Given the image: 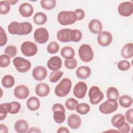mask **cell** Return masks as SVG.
<instances>
[{"label":"cell","instance_id":"33","mask_svg":"<svg viewBox=\"0 0 133 133\" xmlns=\"http://www.w3.org/2000/svg\"><path fill=\"white\" fill-rule=\"evenodd\" d=\"M90 109L89 105L86 103H78L75 108L76 111L81 115L87 114L89 112Z\"/></svg>","mask_w":133,"mask_h":133},{"label":"cell","instance_id":"41","mask_svg":"<svg viewBox=\"0 0 133 133\" xmlns=\"http://www.w3.org/2000/svg\"><path fill=\"white\" fill-rule=\"evenodd\" d=\"M4 53L10 58H14L17 55V49L15 46L10 45L5 48Z\"/></svg>","mask_w":133,"mask_h":133},{"label":"cell","instance_id":"3","mask_svg":"<svg viewBox=\"0 0 133 133\" xmlns=\"http://www.w3.org/2000/svg\"><path fill=\"white\" fill-rule=\"evenodd\" d=\"M78 54L80 59L84 62H90L94 58V51L88 44L82 45L78 49Z\"/></svg>","mask_w":133,"mask_h":133},{"label":"cell","instance_id":"43","mask_svg":"<svg viewBox=\"0 0 133 133\" xmlns=\"http://www.w3.org/2000/svg\"><path fill=\"white\" fill-rule=\"evenodd\" d=\"M131 67L130 63L126 60H123L119 61L117 63L118 69L122 71H125L129 70Z\"/></svg>","mask_w":133,"mask_h":133},{"label":"cell","instance_id":"46","mask_svg":"<svg viewBox=\"0 0 133 133\" xmlns=\"http://www.w3.org/2000/svg\"><path fill=\"white\" fill-rule=\"evenodd\" d=\"M0 46L1 47L6 45L7 42V36L2 26L0 28Z\"/></svg>","mask_w":133,"mask_h":133},{"label":"cell","instance_id":"23","mask_svg":"<svg viewBox=\"0 0 133 133\" xmlns=\"http://www.w3.org/2000/svg\"><path fill=\"white\" fill-rule=\"evenodd\" d=\"M121 56L125 59H129L133 56V44L128 43L123 46L121 52Z\"/></svg>","mask_w":133,"mask_h":133},{"label":"cell","instance_id":"1","mask_svg":"<svg viewBox=\"0 0 133 133\" xmlns=\"http://www.w3.org/2000/svg\"><path fill=\"white\" fill-rule=\"evenodd\" d=\"M72 81L68 77L62 78L55 89V95L59 97H64L70 92L72 87Z\"/></svg>","mask_w":133,"mask_h":133},{"label":"cell","instance_id":"52","mask_svg":"<svg viewBox=\"0 0 133 133\" xmlns=\"http://www.w3.org/2000/svg\"><path fill=\"white\" fill-rule=\"evenodd\" d=\"M27 132H36V133H38V132H41V130L38 127H31L29 130H28Z\"/></svg>","mask_w":133,"mask_h":133},{"label":"cell","instance_id":"11","mask_svg":"<svg viewBox=\"0 0 133 133\" xmlns=\"http://www.w3.org/2000/svg\"><path fill=\"white\" fill-rule=\"evenodd\" d=\"M113 36L111 33L107 31H101L97 36V42L102 47L109 46L112 42Z\"/></svg>","mask_w":133,"mask_h":133},{"label":"cell","instance_id":"29","mask_svg":"<svg viewBox=\"0 0 133 133\" xmlns=\"http://www.w3.org/2000/svg\"><path fill=\"white\" fill-rule=\"evenodd\" d=\"M33 20L36 24L41 25L46 23L47 20V18L45 14L42 12H38L34 15Z\"/></svg>","mask_w":133,"mask_h":133},{"label":"cell","instance_id":"39","mask_svg":"<svg viewBox=\"0 0 133 133\" xmlns=\"http://www.w3.org/2000/svg\"><path fill=\"white\" fill-rule=\"evenodd\" d=\"M60 49V46L58 43L52 41L50 42L47 47V50L48 53L50 54H56L58 52Z\"/></svg>","mask_w":133,"mask_h":133},{"label":"cell","instance_id":"6","mask_svg":"<svg viewBox=\"0 0 133 133\" xmlns=\"http://www.w3.org/2000/svg\"><path fill=\"white\" fill-rule=\"evenodd\" d=\"M14 65L17 71L20 73L28 72L31 67V63L30 61L22 57H17L13 59Z\"/></svg>","mask_w":133,"mask_h":133},{"label":"cell","instance_id":"19","mask_svg":"<svg viewBox=\"0 0 133 133\" xmlns=\"http://www.w3.org/2000/svg\"><path fill=\"white\" fill-rule=\"evenodd\" d=\"M89 30L94 34H99L102 30L101 22L98 19H92L88 23Z\"/></svg>","mask_w":133,"mask_h":133},{"label":"cell","instance_id":"24","mask_svg":"<svg viewBox=\"0 0 133 133\" xmlns=\"http://www.w3.org/2000/svg\"><path fill=\"white\" fill-rule=\"evenodd\" d=\"M111 122L114 127L118 128L122 127L125 123V116L122 114H116L112 117Z\"/></svg>","mask_w":133,"mask_h":133},{"label":"cell","instance_id":"5","mask_svg":"<svg viewBox=\"0 0 133 133\" xmlns=\"http://www.w3.org/2000/svg\"><path fill=\"white\" fill-rule=\"evenodd\" d=\"M118 103L116 100L108 99L107 101L102 103L99 106L100 112L104 114H110L117 110Z\"/></svg>","mask_w":133,"mask_h":133},{"label":"cell","instance_id":"10","mask_svg":"<svg viewBox=\"0 0 133 133\" xmlns=\"http://www.w3.org/2000/svg\"><path fill=\"white\" fill-rule=\"evenodd\" d=\"M118 12L123 17H129L133 13V4L130 1L123 2L118 6Z\"/></svg>","mask_w":133,"mask_h":133},{"label":"cell","instance_id":"22","mask_svg":"<svg viewBox=\"0 0 133 133\" xmlns=\"http://www.w3.org/2000/svg\"><path fill=\"white\" fill-rule=\"evenodd\" d=\"M71 29L66 28L60 29L57 32V37L58 41L62 43H68L70 42V34Z\"/></svg>","mask_w":133,"mask_h":133},{"label":"cell","instance_id":"12","mask_svg":"<svg viewBox=\"0 0 133 133\" xmlns=\"http://www.w3.org/2000/svg\"><path fill=\"white\" fill-rule=\"evenodd\" d=\"M87 90L86 84L82 81L78 82L73 89V95L78 99H83L85 96Z\"/></svg>","mask_w":133,"mask_h":133},{"label":"cell","instance_id":"17","mask_svg":"<svg viewBox=\"0 0 133 133\" xmlns=\"http://www.w3.org/2000/svg\"><path fill=\"white\" fill-rule=\"evenodd\" d=\"M34 11V9L31 4L28 3H23L19 7V12L23 17H31Z\"/></svg>","mask_w":133,"mask_h":133},{"label":"cell","instance_id":"49","mask_svg":"<svg viewBox=\"0 0 133 133\" xmlns=\"http://www.w3.org/2000/svg\"><path fill=\"white\" fill-rule=\"evenodd\" d=\"M130 130V125L125 122L124 124L122 127L118 128L117 131L122 133H127V132H129Z\"/></svg>","mask_w":133,"mask_h":133},{"label":"cell","instance_id":"47","mask_svg":"<svg viewBox=\"0 0 133 133\" xmlns=\"http://www.w3.org/2000/svg\"><path fill=\"white\" fill-rule=\"evenodd\" d=\"M125 119L129 124H133V109L132 108L128 109L125 113Z\"/></svg>","mask_w":133,"mask_h":133},{"label":"cell","instance_id":"51","mask_svg":"<svg viewBox=\"0 0 133 133\" xmlns=\"http://www.w3.org/2000/svg\"><path fill=\"white\" fill-rule=\"evenodd\" d=\"M57 133H63V132H65V133L68 132L69 133V132H70V131L65 127H60L57 129Z\"/></svg>","mask_w":133,"mask_h":133},{"label":"cell","instance_id":"44","mask_svg":"<svg viewBox=\"0 0 133 133\" xmlns=\"http://www.w3.org/2000/svg\"><path fill=\"white\" fill-rule=\"evenodd\" d=\"M77 60L74 58H72L71 59H65L64 61V65L68 69H74L77 66Z\"/></svg>","mask_w":133,"mask_h":133},{"label":"cell","instance_id":"21","mask_svg":"<svg viewBox=\"0 0 133 133\" xmlns=\"http://www.w3.org/2000/svg\"><path fill=\"white\" fill-rule=\"evenodd\" d=\"M15 130L18 133L27 132L29 130V124L25 119H18L17 121L14 125Z\"/></svg>","mask_w":133,"mask_h":133},{"label":"cell","instance_id":"48","mask_svg":"<svg viewBox=\"0 0 133 133\" xmlns=\"http://www.w3.org/2000/svg\"><path fill=\"white\" fill-rule=\"evenodd\" d=\"M74 11L76 15L77 20L80 21L84 18L85 16V13L84 10H83L82 9L78 8V9H75Z\"/></svg>","mask_w":133,"mask_h":133},{"label":"cell","instance_id":"27","mask_svg":"<svg viewBox=\"0 0 133 133\" xmlns=\"http://www.w3.org/2000/svg\"><path fill=\"white\" fill-rule=\"evenodd\" d=\"M2 85L6 88H11L15 83V78L11 75L7 74L4 76L2 79Z\"/></svg>","mask_w":133,"mask_h":133},{"label":"cell","instance_id":"15","mask_svg":"<svg viewBox=\"0 0 133 133\" xmlns=\"http://www.w3.org/2000/svg\"><path fill=\"white\" fill-rule=\"evenodd\" d=\"M67 122L70 128L72 129H77L81 125L82 119L78 115L71 114L68 116Z\"/></svg>","mask_w":133,"mask_h":133},{"label":"cell","instance_id":"13","mask_svg":"<svg viewBox=\"0 0 133 133\" xmlns=\"http://www.w3.org/2000/svg\"><path fill=\"white\" fill-rule=\"evenodd\" d=\"M30 94L28 87L24 85H19L17 86L14 90L15 96L19 99H26Z\"/></svg>","mask_w":133,"mask_h":133},{"label":"cell","instance_id":"28","mask_svg":"<svg viewBox=\"0 0 133 133\" xmlns=\"http://www.w3.org/2000/svg\"><path fill=\"white\" fill-rule=\"evenodd\" d=\"M32 31V25L28 22L20 23V29L18 35H26L30 34Z\"/></svg>","mask_w":133,"mask_h":133},{"label":"cell","instance_id":"31","mask_svg":"<svg viewBox=\"0 0 133 133\" xmlns=\"http://www.w3.org/2000/svg\"><path fill=\"white\" fill-rule=\"evenodd\" d=\"M82 32L77 29L71 30L70 34V40L71 42L77 43L79 42L82 38Z\"/></svg>","mask_w":133,"mask_h":133},{"label":"cell","instance_id":"26","mask_svg":"<svg viewBox=\"0 0 133 133\" xmlns=\"http://www.w3.org/2000/svg\"><path fill=\"white\" fill-rule=\"evenodd\" d=\"M60 54L61 56L65 59H71L74 58L75 50L70 46H65L61 49Z\"/></svg>","mask_w":133,"mask_h":133},{"label":"cell","instance_id":"8","mask_svg":"<svg viewBox=\"0 0 133 133\" xmlns=\"http://www.w3.org/2000/svg\"><path fill=\"white\" fill-rule=\"evenodd\" d=\"M20 48L22 54L26 57L34 56L38 51L36 44L31 41L24 42L21 44Z\"/></svg>","mask_w":133,"mask_h":133},{"label":"cell","instance_id":"7","mask_svg":"<svg viewBox=\"0 0 133 133\" xmlns=\"http://www.w3.org/2000/svg\"><path fill=\"white\" fill-rule=\"evenodd\" d=\"M89 102L93 105L97 104L103 99L104 95L102 91L97 86H92L88 92Z\"/></svg>","mask_w":133,"mask_h":133},{"label":"cell","instance_id":"37","mask_svg":"<svg viewBox=\"0 0 133 133\" xmlns=\"http://www.w3.org/2000/svg\"><path fill=\"white\" fill-rule=\"evenodd\" d=\"M63 75V72L60 70L54 71L50 73L49 81L51 83H56L57 82Z\"/></svg>","mask_w":133,"mask_h":133},{"label":"cell","instance_id":"32","mask_svg":"<svg viewBox=\"0 0 133 133\" xmlns=\"http://www.w3.org/2000/svg\"><path fill=\"white\" fill-rule=\"evenodd\" d=\"M107 97L108 99H112L117 100L119 98V92L118 89L115 87H109L106 92Z\"/></svg>","mask_w":133,"mask_h":133},{"label":"cell","instance_id":"50","mask_svg":"<svg viewBox=\"0 0 133 133\" xmlns=\"http://www.w3.org/2000/svg\"><path fill=\"white\" fill-rule=\"evenodd\" d=\"M0 132L1 133L8 132V129L5 124H0Z\"/></svg>","mask_w":133,"mask_h":133},{"label":"cell","instance_id":"30","mask_svg":"<svg viewBox=\"0 0 133 133\" xmlns=\"http://www.w3.org/2000/svg\"><path fill=\"white\" fill-rule=\"evenodd\" d=\"M118 102L122 107L128 108L132 104V98L128 95H123L118 98Z\"/></svg>","mask_w":133,"mask_h":133},{"label":"cell","instance_id":"25","mask_svg":"<svg viewBox=\"0 0 133 133\" xmlns=\"http://www.w3.org/2000/svg\"><path fill=\"white\" fill-rule=\"evenodd\" d=\"M41 104L38 98L33 96L29 98L26 101V106L28 108L32 111L38 110L40 107Z\"/></svg>","mask_w":133,"mask_h":133},{"label":"cell","instance_id":"45","mask_svg":"<svg viewBox=\"0 0 133 133\" xmlns=\"http://www.w3.org/2000/svg\"><path fill=\"white\" fill-rule=\"evenodd\" d=\"M10 63V57L6 55H1L0 56V66L1 68H6L8 66Z\"/></svg>","mask_w":133,"mask_h":133},{"label":"cell","instance_id":"34","mask_svg":"<svg viewBox=\"0 0 133 133\" xmlns=\"http://www.w3.org/2000/svg\"><path fill=\"white\" fill-rule=\"evenodd\" d=\"M20 29V23L18 22H11L8 26V31L10 34L18 35Z\"/></svg>","mask_w":133,"mask_h":133},{"label":"cell","instance_id":"14","mask_svg":"<svg viewBox=\"0 0 133 133\" xmlns=\"http://www.w3.org/2000/svg\"><path fill=\"white\" fill-rule=\"evenodd\" d=\"M32 76L36 80L41 81L46 78L47 75V71L43 66H37L32 71Z\"/></svg>","mask_w":133,"mask_h":133},{"label":"cell","instance_id":"42","mask_svg":"<svg viewBox=\"0 0 133 133\" xmlns=\"http://www.w3.org/2000/svg\"><path fill=\"white\" fill-rule=\"evenodd\" d=\"M21 109V104L19 102L12 101L10 102V114H17Z\"/></svg>","mask_w":133,"mask_h":133},{"label":"cell","instance_id":"40","mask_svg":"<svg viewBox=\"0 0 133 133\" xmlns=\"http://www.w3.org/2000/svg\"><path fill=\"white\" fill-rule=\"evenodd\" d=\"M78 104V102L77 100L73 98H69L65 102V106L66 108L71 111L74 110Z\"/></svg>","mask_w":133,"mask_h":133},{"label":"cell","instance_id":"16","mask_svg":"<svg viewBox=\"0 0 133 133\" xmlns=\"http://www.w3.org/2000/svg\"><path fill=\"white\" fill-rule=\"evenodd\" d=\"M48 68L51 71L59 70L62 66V60L58 56L51 57L47 62Z\"/></svg>","mask_w":133,"mask_h":133},{"label":"cell","instance_id":"36","mask_svg":"<svg viewBox=\"0 0 133 133\" xmlns=\"http://www.w3.org/2000/svg\"><path fill=\"white\" fill-rule=\"evenodd\" d=\"M40 4L43 8L50 10L56 7V1L55 0H42L40 1Z\"/></svg>","mask_w":133,"mask_h":133},{"label":"cell","instance_id":"9","mask_svg":"<svg viewBox=\"0 0 133 133\" xmlns=\"http://www.w3.org/2000/svg\"><path fill=\"white\" fill-rule=\"evenodd\" d=\"M34 41L40 44L46 43L49 39L48 30L43 27L37 28L34 33Z\"/></svg>","mask_w":133,"mask_h":133},{"label":"cell","instance_id":"53","mask_svg":"<svg viewBox=\"0 0 133 133\" xmlns=\"http://www.w3.org/2000/svg\"><path fill=\"white\" fill-rule=\"evenodd\" d=\"M8 1L10 4V5H15L16 3H17L18 2V0H13V1H12V0H8Z\"/></svg>","mask_w":133,"mask_h":133},{"label":"cell","instance_id":"38","mask_svg":"<svg viewBox=\"0 0 133 133\" xmlns=\"http://www.w3.org/2000/svg\"><path fill=\"white\" fill-rule=\"evenodd\" d=\"M10 10V4L8 1H1L0 2V13L2 15L8 14Z\"/></svg>","mask_w":133,"mask_h":133},{"label":"cell","instance_id":"18","mask_svg":"<svg viewBox=\"0 0 133 133\" xmlns=\"http://www.w3.org/2000/svg\"><path fill=\"white\" fill-rule=\"evenodd\" d=\"M35 93L40 97L47 96L50 92V87L48 84L45 83H39L35 87Z\"/></svg>","mask_w":133,"mask_h":133},{"label":"cell","instance_id":"2","mask_svg":"<svg viewBox=\"0 0 133 133\" xmlns=\"http://www.w3.org/2000/svg\"><path fill=\"white\" fill-rule=\"evenodd\" d=\"M58 22L62 25H69L74 23L77 20V16L73 11H60L57 16Z\"/></svg>","mask_w":133,"mask_h":133},{"label":"cell","instance_id":"20","mask_svg":"<svg viewBox=\"0 0 133 133\" xmlns=\"http://www.w3.org/2000/svg\"><path fill=\"white\" fill-rule=\"evenodd\" d=\"M91 69L87 66H81L76 71V76L82 79H86L91 75Z\"/></svg>","mask_w":133,"mask_h":133},{"label":"cell","instance_id":"4","mask_svg":"<svg viewBox=\"0 0 133 133\" xmlns=\"http://www.w3.org/2000/svg\"><path fill=\"white\" fill-rule=\"evenodd\" d=\"M53 118L57 124H62L65 119V108L61 103H57L52 107Z\"/></svg>","mask_w":133,"mask_h":133},{"label":"cell","instance_id":"35","mask_svg":"<svg viewBox=\"0 0 133 133\" xmlns=\"http://www.w3.org/2000/svg\"><path fill=\"white\" fill-rule=\"evenodd\" d=\"M10 111V103H2L0 105V119H4Z\"/></svg>","mask_w":133,"mask_h":133}]
</instances>
